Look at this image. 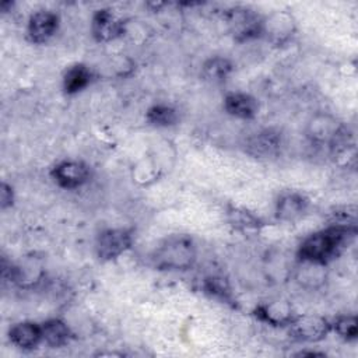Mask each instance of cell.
Returning <instances> with one entry per match:
<instances>
[{
	"label": "cell",
	"instance_id": "1",
	"mask_svg": "<svg viewBox=\"0 0 358 358\" xmlns=\"http://www.w3.org/2000/svg\"><path fill=\"white\" fill-rule=\"evenodd\" d=\"M354 234V229L330 225L326 229L309 235L301 243L299 257L301 260L326 264L340 253V250Z\"/></svg>",
	"mask_w": 358,
	"mask_h": 358
},
{
	"label": "cell",
	"instance_id": "2",
	"mask_svg": "<svg viewBox=\"0 0 358 358\" xmlns=\"http://www.w3.org/2000/svg\"><path fill=\"white\" fill-rule=\"evenodd\" d=\"M196 245L187 235H172L152 252L151 262L159 270H187L196 262Z\"/></svg>",
	"mask_w": 358,
	"mask_h": 358
},
{
	"label": "cell",
	"instance_id": "3",
	"mask_svg": "<svg viewBox=\"0 0 358 358\" xmlns=\"http://www.w3.org/2000/svg\"><path fill=\"white\" fill-rule=\"evenodd\" d=\"M306 136L313 144L327 145L334 150L340 145H347L344 126L327 113H317L308 122Z\"/></svg>",
	"mask_w": 358,
	"mask_h": 358
},
{
	"label": "cell",
	"instance_id": "4",
	"mask_svg": "<svg viewBox=\"0 0 358 358\" xmlns=\"http://www.w3.org/2000/svg\"><path fill=\"white\" fill-rule=\"evenodd\" d=\"M225 21L236 41L243 42L262 35L263 18L250 8L232 7L225 13Z\"/></svg>",
	"mask_w": 358,
	"mask_h": 358
},
{
	"label": "cell",
	"instance_id": "5",
	"mask_svg": "<svg viewBox=\"0 0 358 358\" xmlns=\"http://www.w3.org/2000/svg\"><path fill=\"white\" fill-rule=\"evenodd\" d=\"M131 245V235L122 228L105 229L99 234L95 249L101 260H113L124 253Z\"/></svg>",
	"mask_w": 358,
	"mask_h": 358
},
{
	"label": "cell",
	"instance_id": "6",
	"mask_svg": "<svg viewBox=\"0 0 358 358\" xmlns=\"http://www.w3.org/2000/svg\"><path fill=\"white\" fill-rule=\"evenodd\" d=\"M291 334L301 341H319L324 338L330 329L331 324L322 316L316 315H302V316H295L291 323L288 324Z\"/></svg>",
	"mask_w": 358,
	"mask_h": 358
},
{
	"label": "cell",
	"instance_id": "7",
	"mask_svg": "<svg viewBox=\"0 0 358 358\" xmlns=\"http://www.w3.org/2000/svg\"><path fill=\"white\" fill-rule=\"evenodd\" d=\"M91 32L98 42H109L124 32V24L115 13L108 8H102L92 17Z\"/></svg>",
	"mask_w": 358,
	"mask_h": 358
},
{
	"label": "cell",
	"instance_id": "8",
	"mask_svg": "<svg viewBox=\"0 0 358 358\" xmlns=\"http://www.w3.org/2000/svg\"><path fill=\"white\" fill-rule=\"evenodd\" d=\"M295 31V21L287 11H275L263 18L262 35L274 43H282L291 38Z\"/></svg>",
	"mask_w": 358,
	"mask_h": 358
},
{
	"label": "cell",
	"instance_id": "9",
	"mask_svg": "<svg viewBox=\"0 0 358 358\" xmlns=\"http://www.w3.org/2000/svg\"><path fill=\"white\" fill-rule=\"evenodd\" d=\"M52 176L57 185L64 189H76L84 185L90 178V169L84 162L80 161H62L53 171Z\"/></svg>",
	"mask_w": 358,
	"mask_h": 358
},
{
	"label": "cell",
	"instance_id": "10",
	"mask_svg": "<svg viewBox=\"0 0 358 358\" xmlns=\"http://www.w3.org/2000/svg\"><path fill=\"white\" fill-rule=\"evenodd\" d=\"M57 28L59 17L49 10H41L31 15L27 32L31 42L45 43L56 34Z\"/></svg>",
	"mask_w": 358,
	"mask_h": 358
},
{
	"label": "cell",
	"instance_id": "11",
	"mask_svg": "<svg viewBox=\"0 0 358 358\" xmlns=\"http://www.w3.org/2000/svg\"><path fill=\"white\" fill-rule=\"evenodd\" d=\"M281 148V134L273 129L255 133L246 141V151L256 158H271Z\"/></svg>",
	"mask_w": 358,
	"mask_h": 358
},
{
	"label": "cell",
	"instance_id": "12",
	"mask_svg": "<svg viewBox=\"0 0 358 358\" xmlns=\"http://www.w3.org/2000/svg\"><path fill=\"white\" fill-rule=\"evenodd\" d=\"M308 199L296 192L282 194L275 204V217L284 222H294L299 220L308 210Z\"/></svg>",
	"mask_w": 358,
	"mask_h": 358
},
{
	"label": "cell",
	"instance_id": "13",
	"mask_svg": "<svg viewBox=\"0 0 358 358\" xmlns=\"http://www.w3.org/2000/svg\"><path fill=\"white\" fill-rule=\"evenodd\" d=\"M10 340L22 350H31L42 340V327L32 322H21L10 329Z\"/></svg>",
	"mask_w": 358,
	"mask_h": 358
},
{
	"label": "cell",
	"instance_id": "14",
	"mask_svg": "<svg viewBox=\"0 0 358 358\" xmlns=\"http://www.w3.org/2000/svg\"><path fill=\"white\" fill-rule=\"evenodd\" d=\"M257 316L271 326H288L295 317L291 306L284 301H273L256 309Z\"/></svg>",
	"mask_w": 358,
	"mask_h": 358
},
{
	"label": "cell",
	"instance_id": "15",
	"mask_svg": "<svg viewBox=\"0 0 358 358\" xmlns=\"http://www.w3.org/2000/svg\"><path fill=\"white\" fill-rule=\"evenodd\" d=\"M224 108L229 115L235 117L252 119L256 116L259 105H257V101L249 94L232 92L227 95L224 101Z\"/></svg>",
	"mask_w": 358,
	"mask_h": 358
},
{
	"label": "cell",
	"instance_id": "16",
	"mask_svg": "<svg viewBox=\"0 0 358 358\" xmlns=\"http://www.w3.org/2000/svg\"><path fill=\"white\" fill-rule=\"evenodd\" d=\"M41 327H42V340L53 348L67 344L71 337V333L67 324L59 319H50L45 322Z\"/></svg>",
	"mask_w": 358,
	"mask_h": 358
},
{
	"label": "cell",
	"instance_id": "17",
	"mask_svg": "<svg viewBox=\"0 0 358 358\" xmlns=\"http://www.w3.org/2000/svg\"><path fill=\"white\" fill-rule=\"evenodd\" d=\"M91 77L92 74L87 66L74 64L63 77V88L67 94H77L90 84Z\"/></svg>",
	"mask_w": 358,
	"mask_h": 358
},
{
	"label": "cell",
	"instance_id": "18",
	"mask_svg": "<svg viewBox=\"0 0 358 358\" xmlns=\"http://www.w3.org/2000/svg\"><path fill=\"white\" fill-rule=\"evenodd\" d=\"M323 266L324 264H320V263L302 260V264L296 271L298 282L308 288H316V287L322 285L326 278Z\"/></svg>",
	"mask_w": 358,
	"mask_h": 358
},
{
	"label": "cell",
	"instance_id": "19",
	"mask_svg": "<svg viewBox=\"0 0 358 358\" xmlns=\"http://www.w3.org/2000/svg\"><path fill=\"white\" fill-rule=\"evenodd\" d=\"M232 71V64L228 59L221 57V56H215L208 59L201 69V74L204 77V80L210 81V83H222L228 78V76Z\"/></svg>",
	"mask_w": 358,
	"mask_h": 358
},
{
	"label": "cell",
	"instance_id": "20",
	"mask_svg": "<svg viewBox=\"0 0 358 358\" xmlns=\"http://www.w3.org/2000/svg\"><path fill=\"white\" fill-rule=\"evenodd\" d=\"M147 120L158 127H168L176 123V110L168 105H154L147 112Z\"/></svg>",
	"mask_w": 358,
	"mask_h": 358
},
{
	"label": "cell",
	"instance_id": "21",
	"mask_svg": "<svg viewBox=\"0 0 358 358\" xmlns=\"http://www.w3.org/2000/svg\"><path fill=\"white\" fill-rule=\"evenodd\" d=\"M228 217H229V222L241 229V231H248V229H257L262 222L260 220L253 215L250 211L245 210V208H238V207H232L228 211Z\"/></svg>",
	"mask_w": 358,
	"mask_h": 358
},
{
	"label": "cell",
	"instance_id": "22",
	"mask_svg": "<svg viewBox=\"0 0 358 358\" xmlns=\"http://www.w3.org/2000/svg\"><path fill=\"white\" fill-rule=\"evenodd\" d=\"M336 333L344 340H355L357 338V317L355 316H340L336 319L333 324Z\"/></svg>",
	"mask_w": 358,
	"mask_h": 358
},
{
	"label": "cell",
	"instance_id": "23",
	"mask_svg": "<svg viewBox=\"0 0 358 358\" xmlns=\"http://www.w3.org/2000/svg\"><path fill=\"white\" fill-rule=\"evenodd\" d=\"M204 289L207 294H210L214 298H218L221 301H231V291L227 285V282L220 277H210L204 281Z\"/></svg>",
	"mask_w": 358,
	"mask_h": 358
},
{
	"label": "cell",
	"instance_id": "24",
	"mask_svg": "<svg viewBox=\"0 0 358 358\" xmlns=\"http://www.w3.org/2000/svg\"><path fill=\"white\" fill-rule=\"evenodd\" d=\"M13 200H14L13 187H11L8 183L3 182V183H1V187H0V207H1L3 210L11 207Z\"/></svg>",
	"mask_w": 358,
	"mask_h": 358
}]
</instances>
